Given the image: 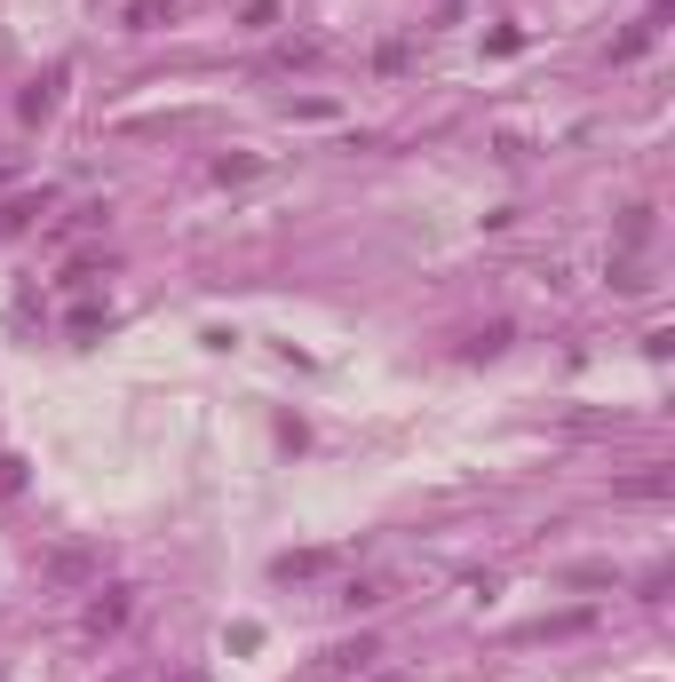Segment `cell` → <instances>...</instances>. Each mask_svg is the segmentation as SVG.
<instances>
[{"mask_svg":"<svg viewBox=\"0 0 675 682\" xmlns=\"http://www.w3.org/2000/svg\"><path fill=\"white\" fill-rule=\"evenodd\" d=\"M127 611H135V588H95L88 611H80V627H88V635H120Z\"/></svg>","mask_w":675,"mask_h":682,"instance_id":"obj_1","label":"cell"},{"mask_svg":"<svg viewBox=\"0 0 675 682\" xmlns=\"http://www.w3.org/2000/svg\"><path fill=\"white\" fill-rule=\"evenodd\" d=\"M56 95H64V64H48V72H41V80H32V88L16 95V120H24V127H41V120L56 112Z\"/></svg>","mask_w":675,"mask_h":682,"instance_id":"obj_2","label":"cell"},{"mask_svg":"<svg viewBox=\"0 0 675 682\" xmlns=\"http://www.w3.org/2000/svg\"><path fill=\"white\" fill-rule=\"evenodd\" d=\"M374 667V635H358V643H334L326 651V674H365Z\"/></svg>","mask_w":675,"mask_h":682,"instance_id":"obj_3","label":"cell"},{"mask_svg":"<svg viewBox=\"0 0 675 682\" xmlns=\"http://www.w3.org/2000/svg\"><path fill=\"white\" fill-rule=\"evenodd\" d=\"M120 24H127V32H159V24H176V0H127Z\"/></svg>","mask_w":675,"mask_h":682,"instance_id":"obj_4","label":"cell"},{"mask_svg":"<svg viewBox=\"0 0 675 682\" xmlns=\"http://www.w3.org/2000/svg\"><path fill=\"white\" fill-rule=\"evenodd\" d=\"M279 579H318V571H334V548H294V556H279L270 564Z\"/></svg>","mask_w":675,"mask_h":682,"instance_id":"obj_5","label":"cell"},{"mask_svg":"<svg viewBox=\"0 0 675 682\" xmlns=\"http://www.w3.org/2000/svg\"><path fill=\"white\" fill-rule=\"evenodd\" d=\"M48 571L64 579V588H80V579H95V556H88V548H64V556L48 564Z\"/></svg>","mask_w":675,"mask_h":682,"instance_id":"obj_6","label":"cell"},{"mask_svg":"<svg viewBox=\"0 0 675 682\" xmlns=\"http://www.w3.org/2000/svg\"><path fill=\"white\" fill-rule=\"evenodd\" d=\"M41 207H48V191H24V198H9V207H0V230H24Z\"/></svg>","mask_w":675,"mask_h":682,"instance_id":"obj_7","label":"cell"},{"mask_svg":"<svg viewBox=\"0 0 675 682\" xmlns=\"http://www.w3.org/2000/svg\"><path fill=\"white\" fill-rule=\"evenodd\" d=\"M620 500H660L667 492V468H644V476H628V485H612Z\"/></svg>","mask_w":675,"mask_h":682,"instance_id":"obj_8","label":"cell"},{"mask_svg":"<svg viewBox=\"0 0 675 682\" xmlns=\"http://www.w3.org/2000/svg\"><path fill=\"white\" fill-rule=\"evenodd\" d=\"M255 167H262V159H247V151H239V159H215V183H247Z\"/></svg>","mask_w":675,"mask_h":682,"instance_id":"obj_9","label":"cell"},{"mask_svg":"<svg viewBox=\"0 0 675 682\" xmlns=\"http://www.w3.org/2000/svg\"><path fill=\"white\" fill-rule=\"evenodd\" d=\"M612 286H620V294H644L652 279H644V262H612Z\"/></svg>","mask_w":675,"mask_h":682,"instance_id":"obj_10","label":"cell"},{"mask_svg":"<svg viewBox=\"0 0 675 682\" xmlns=\"http://www.w3.org/2000/svg\"><path fill=\"white\" fill-rule=\"evenodd\" d=\"M342 603H350V611H374V603H382V588H374V579H350Z\"/></svg>","mask_w":675,"mask_h":682,"instance_id":"obj_11","label":"cell"},{"mask_svg":"<svg viewBox=\"0 0 675 682\" xmlns=\"http://www.w3.org/2000/svg\"><path fill=\"white\" fill-rule=\"evenodd\" d=\"M239 24H247V32H270V24H279V0H247Z\"/></svg>","mask_w":675,"mask_h":682,"instance_id":"obj_12","label":"cell"},{"mask_svg":"<svg viewBox=\"0 0 675 682\" xmlns=\"http://www.w3.org/2000/svg\"><path fill=\"white\" fill-rule=\"evenodd\" d=\"M493 350H509V326H485L477 341H469V357H493Z\"/></svg>","mask_w":675,"mask_h":682,"instance_id":"obj_13","label":"cell"},{"mask_svg":"<svg viewBox=\"0 0 675 682\" xmlns=\"http://www.w3.org/2000/svg\"><path fill=\"white\" fill-rule=\"evenodd\" d=\"M318 56H326V41H286L279 48V64H318Z\"/></svg>","mask_w":675,"mask_h":682,"instance_id":"obj_14","label":"cell"},{"mask_svg":"<svg viewBox=\"0 0 675 682\" xmlns=\"http://www.w3.org/2000/svg\"><path fill=\"white\" fill-rule=\"evenodd\" d=\"M9 492H24V461H16V453H0V500H9Z\"/></svg>","mask_w":675,"mask_h":682,"instance_id":"obj_15","label":"cell"},{"mask_svg":"<svg viewBox=\"0 0 675 682\" xmlns=\"http://www.w3.org/2000/svg\"><path fill=\"white\" fill-rule=\"evenodd\" d=\"M374 682H414V674H374Z\"/></svg>","mask_w":675,"mask_h":682,"instance_id":"obj_16","label":"cell"},{"mask_svg":"<svg viewBox=\"0 0 675 682\" xmlns=\"http://www.w3.org/2000/svg\"><path fill=\"white\" fill-rule=\"evenodd\" d=\"M112 682H135V674H112Z\"/></svg>","mask_w":675,"mask_h":682,"instance_id":"obj_17","label":"cell"},{"mask_svg":"<svg viewBox=\"0 0 675 682\" xmlns=\"http://www.w3.org/2000/svg\"><path fill=\"white\" fill-rule=\"evenodd\" d=\"M191 682H199V674H191Z\"/></svg>","mask_w":675,"mask_h":682,"instance_id":"obj_18","label":"cell"}]
</instances>
